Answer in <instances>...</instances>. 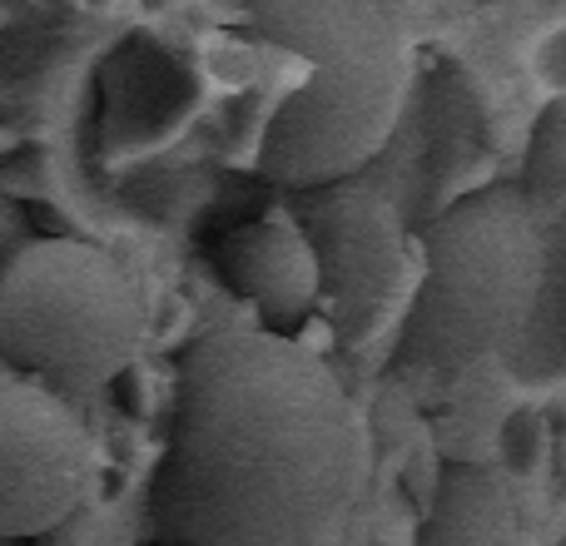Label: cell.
<instances>
[{
  "instance_id": "7c38bea8",
  "label": "cell",
  "mask_w": 566,
  "mask_h": 546,
  "mask_svg": "<svg viewBox=\"0 0 566 546\" xmlns=\"http://www.w3.org/2000/svg\"><path fill=\"white\" fill-rule=\"evenodd\" d=\"M502 468L512 472V477H522V472H532L542 462V428L532 412H512L507 422H502Z\"/></svg>"
},
{
  "instance_id": "5b68a950",
  "label": "cell",
  "mask_w": 566,
  "mask_h": 546,
  "mask_svg": "<svg viewBox=\"0 0 566 546\" xmlns=\"http://www.w3.org/2000/svg\"><path fill=\"white\" fill-rule=\"evenodd\" d=\"M298 224L318 254V303L328 308V328L338 348L373 343L398 308H408L418 264L402 209L382 189L358 179L298 189Z\"/></svg>"
},
{
  "instance_id": "30bf717a",
  "label": "cell",
  "mask_w": 566,
  "mask_h": 546,
  "mask_svg": "<svg viewBox=\"0 0 566 546\" xmlns=\"http://www.w3.org/2000/svg\"><path fill=\"white\" fill-rule=\"evenodd\" d=\"M502 368L517 388H557L566 382V199L542 219V273L532 293V313L512 348L502 353Z\"/></svg>"
},
{
  "instance_id": "5bb4252c",
  "label": "cell",
  "mask_w": 566,
  "mask_h": 546,
  "mask_svg": "<svg viewBox=\"0 0 566 546\" xmlns=\"http://www.w3.org/2000/svg\"><path fill=\"white\" fill-rule=\"evenodd\" d=\"M30 239V219H25V209L15 204V199L0 189V269L10 264V254H15L20 244Z\"/></svg>"
},
{
  "instance_id": "9c48e42d",
  "label": "cell",
  "mask_w": 566,
  "mask_h": 546,
  "mask_svg": "<svg viewBox=\"0 0 566 546\" xmlns=\"http://www.w3.org/2000/svg\"><path fill=\"white\" fill-rule=\"evenodd\" d=\"M517 537V492L512 472L492 462H448L438 472L428 517L418 527L422 546H492Z\"/></svg>"
},
{
  "instance_id": "8992f818",
  "label": "cell",
  "mask_w": 566,
  "mask_h": 546,
  "mask_svg": "<svg viewBox=\"0 0 566 546\" xmlns=\"http://www.w3.org/2000/svg\"><path fill=\"white\" fill-rule=\"evenodd\" d=\"M95 448L80 412L45 378H0V542L45 537L80 512Z\"/></svg>"
},
{
  "instance_id": "277c9868",
  "label": "cell",
  "mask_w": 566,
  "mask_h": 546,
  "mask_svg": "<svg viewBox=\"0 0 566 546\" xmlns=\"http://www.w3.org/2000/svg\"><path fill=\"white\" fill-rule=\"evenodd\" d=\"M145 293L135 273L90 239L50 234L0 269V358L55 388H99L145 348Z\"/></svg>"
},
{
  "instance_id": "3957f363",
  "label": "cell",
  "mask_w": 566,
  "mask_h": 546,
  "mask_svg": "<svg viewBox=\"0 0 566 546\" xmlns=\"http://www.w3.org/2000/svg\"><path fill=\"white\" fill-rule=\"evenodd\" d=\"M254 30L308 60V80L259 139L283 189L348 179L388 149L408 99V40L378 0H254Z\"/></svg>"
},
{
  "instance_id": "7a4b0ae2",
  "label": "cell",
  "mask_w": 566,
  "mask_h": 546,
  "mask_svg": "<svg viewBox=\"0 0 566 546\" xmlns=\"http://www.w3.org/2000/svg\"><path fill=\"white\" fill-rule=\"evenodd\" d=\"M547 209L522 185H488L448 204L422 234L392 378L448 402L512 348L532 313Z\"/></svg>"
},
{
  "instance_id": "8fae6325",
  "label": "cell",
  "mask_w": 566,
  "mask_h": 546,
  "mask_svg": "<svg viewBox=\"0 0 566 546\" xmlns=\"http://www.w3.org/2000/svg\"><path fill=\"white\" fill-rule=\"evenodd\" d=\"M522 189L542 209L566 199V90L552 95V105L537 115L527 139V165H522Z\"/></svg>"
},
{
  "instance_id": "4fadbf2b",
  "label": "cell",
  "mask_w": 566,
  "mask_h": 546,
  "mask_svg": "<svg viewBox=\"0 0 566 546\" xmlns=\"http://www.w3.org/2000/svg\"><path fill=\"white\" fill-rule=\"evenodd\" d=\"M532 70H537V80L552 90V95L566 90V25H552L547 35L537 40V50H532Z\"/></svg>"
},
{
  "instance_id": "ba28073f",
  "label": "cell",
  "mask_w": 566,
  "mask_h": 546,
  "mask_svg": "<svg viewBox=\"0 0 566 546\" xmlns=\"http://www.w3.org/2000/svg\"><path fill=\"white\" fill-rule=\"evenodd\" d=\"M214 269L239 298H249L269 323H303L318 308V254L298 214L269 209L234 224L214 244Z\"/></svg>"
},
{
  "instance_id": "52a82bcc",
  "label": "cell",
  "mask_w": 566,
  "mask_h": 546,
  "mask_svg": "<svg viewBox=\"0 0 566 546\" xmlns=\"http://www.w3.org/2000/svg\"><path fill=\"white\" fill-rule=\"evenodd\" d=\"M205 105V75L149 30L125 35L99 65V159L109 169L169 149Z\"/></svg>"
},
{
  "instance_id": "6da1fadb",
  "label": "cell",
  "mask_w": 566,
  "mask_h": 546,
  "mask_svg": "<svg viewBox=\"0 0 566 546\" xmlns=\"http://www.w3.org/2000/svg\"><path fill=\"white\" fill-rule=\"evenodd\" d=\"M368 477V432L338 372L264 328L199 333L179 358L149 532L199 546L343 537Z\"/></svg>"
}]
</instances>
